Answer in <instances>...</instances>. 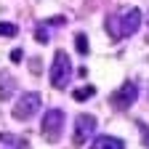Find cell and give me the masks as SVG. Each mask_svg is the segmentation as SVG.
Instances as JSON below:
<instances>
[{
	"instance_id": "1",
	"label": "cell",
	"mask_w": 149,
	"mask_h": 149,
	"mask_svg": "<svg viewBox=\"0 0 149 149\" xmlns=\"http://www.w3.org/2000/svg\"><path fill=\"white\" fill-rule=\"evenodd\" d=\"M141 19L144 16H141L139 8H128L123 13H117V16H109L107 19V29H109V35L115 37V40H120V37H130V35L139 32Z\"/></svg>"
},
{
	"instance_id": "2",
	"label": "cell",
	"mask_w": 149,
	"mask_h": 149,
	"mask_svg": "<svg viewBox=\"0 0 149 149\" xmlns=\"http://www.w3.org/2000/svg\"><path fill=\"white\" fill-rule=\"evenodd\" d=\"M74 74V67H72V59L67 51H56L53 53V64H51V85L64 91Z\"/></svg>"
},
{
	"instance_id": "3",
	"label": "cell",
	"mask_w": 149,
	"mask_h": 149,
	"mask_svg": "<svg viewBox=\"0 0 149 149\" xmlns=\"http://www.w3.org/2000/svg\"><path fill=\"white\" fill-rule=\"evenodd\" d=\"M64 120H67L64 109H59V107L48 109L45 115H43V125H40L43 139H45V141H51V144H56V141L61 139V133H64Z\"/></svg>"
},
{
	"instance_id": "4",
	"label": "cell",
	"mask_w": 149,
	"mask_h": 149,
	"mask_svg": "<svg viewBox=\"0 0 149 149\" xmlns=\"http://www.w3.org/2000/svg\"><path fill=\"white\" fill-rule=\"evenodd\" d=\"M40 104H43L40 93H35V91L22 93V96H19V101L13 104V120H19V123H27V120H32V117L37 115V112H40Z\"/></svg>"
},
{
	"instance_id": "5",
	"label": "cell",
	"mask_w": 149,
	"mask_h": 149,
	"mask_svg": "<svg viewBox=\"0 0 149 149\" xmlns=\"http://www.w3.org/2000/svg\"><path fill=\"white\" fill-rule=\"evenodd\" d=\"M136 99H139V85L133 83V80H125L115 93H112V107H115L117 112H125V109H130L136 104Z\"/></svg>"
},
{
	"instance_id": "6",
	"label": "cell",
	"mask_w": 149,
	"mask_h": 149,
	"mask_svg": "<svg viewBox=\"0 0 149 149\" xmlns=\"http://www.w3.org/2000/svg\"><path fill=\"white\" fill-rule=\"evenodd\" d=\"M93 130H96V117L93 115H80L77 120H74V144L83 146L93 136Z\"/></svg>"
},
{
	"instance_id": "7",
	"label": "cell",
	"mask_w": 149,
	"mask_h": 149,
	"mask_svg": "<svg viewBox=\"0 0 149 149\" xmlns=\"http://www.w3.org/2000/svg\"><path fill=\"white\" fill-rule=\"evenodd\" d=\"M91 149H125V141L117 136H99L91 144Z\"/></svg>"
},
{
	"instance_id": "8",
	"label": "cell",
	"mask_w": 149,
	"mask_h": 149,
	"mask_svg": "<svg viewBox=\"0 0 149 149\" xmlns=\"http://www.w3.org/2000/svg\"><path fill=\"white\" fill-rule=\"evenodd\" d=\"M13 91H16V80L11 74H3L0 77V101H8L13 96Z\"/></svg>"
},
{
	"instance_id": "9",
	"label": "cell",
	"mask_w": 149,
	"mask_h": 149,
	"mask_svg": "<svg viewBox=\"0 0 149 149\" xmlns=\"http://www.w3.org/2000/svg\"><path fill=\"white\" fill-rule=\"evenodd\" d=\"M96 96V88L93 85H83V88H77V91H72V99L74 101H88V99H93Z\"/></svg>"
},
{
	"instance_id": "10",
	"label": "cell",
	"mask_w": 149,
	"mask_h": 149,
	"mask_svg": "<svg viewBox=\"0 0 149 149\" xmlns=\"http://www.w3.org/2000/svg\"><path fill=\"white\" fill-rule=\"evenodd\" d=\"M74 48H77V53H88L91 51V43H88V35L85 32H77V35H74Z\"/></svg>"
},
{
	"instance_id": "11",
	"label": "cell",
	"mask_w": 149,
	"mask_h": 149,
	"mask_svg": "<svg viewBox=\"0 0 149 149\" xmlns=\"http://www.w3.org/2000/svg\"><path fill=\"white\" fill-rule=\"evenodd\" d=\"M19 35V27L11 24V22H0V37H16Z\"/></svg>"
},
{
	"instance_id": "12",
	"label": "cell",
	"mask_w": 149,
	"mask_h": 149,
	"mask_svg": "<svg viewBox=\"0 0 149 149\" xmlns=\"http://www.w3.org/2000/svg\"><path fill=\"white\" fill-rule=\"evenodd\" d=\"M35 40L45 45V43L51 40V35H48V29H43V27H37V29H35Z\"/></svg>"
},
{
	"instance_id": "13",
	"label": "cell",
	"mask_w": 149,
	"mask_h": 149,
	"mask_svg": "<svg viewBox=\"0 0 149 149\" xmlns=\"http://www.w3.org/2000/svg\"><path fill=\"white\" fill-rule=\"evenodd\" d=\"M22 59H24V51H22V48H13V51H11V61H13V64H19Z\"/></svg>"
},
{
	"instance_id": "14",
	"label": "cell",
	"mask_w": 149,
	"mask_h": 149,
	"mask_svg": "<svg viewBox=\"0 0 149 149\" xmlns=\"http://www.w3.org/2000/svg\"><path fill=\"white\" fill-rule=\"evenodd\" d=\"M139 128H141V133H144V144L149 146V128H146L144 123H139Z\"/></svg>"
},
{
	"instance_id": "15",
	"label": "cell",
	"mask_w": 149,
	"mask_h": 149,
	"mask_svg": "<svg viewBox=\"0 0 149 149\" xmlns=\"http://www.w3.org/2000/svg\"><path fill=\"white\" fill-rule=\"evenodd\" d=\"M146 22H149V16H146Z\"/></svg>"
},
{
	"instance_id": "16",
	"label": "cell",
	"mask_w": 149,
	"mask_h": 149,
	"mask_svg": "<svg viewBox=\"0 0 149 149\" xmlns=\"http://www.w3.org/2000/svg\"><path fill=\"white\" fill-rule=\"evenodd\" d=\"M13 149H19V146H13Z\"/></svg>"
}]
</instances>
